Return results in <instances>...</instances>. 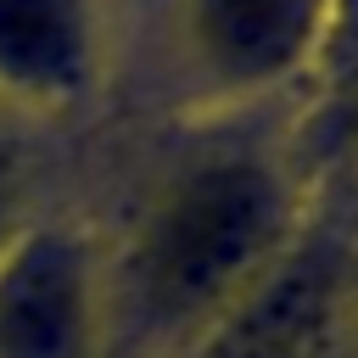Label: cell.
Segmentation results:
<instances>
[{
	"instance_id": "8992f818",
	"label": "cell",
	"mask_w": 358,
	"mask_h": 358,
	"mask_svg": "<svg viewBox=\"0 0 358 358\" xmlns=\"http://www.w3.org/2000/svg\"><path fill=\"white\" fill-rule=\"evenodd\" d=\"M11 229H17V157H11V145L0 134V241Z\"/></svg>"
},
{
	"instance_id": "7a4b0ae2",
	"label": "cell",
	"mask_w": 358,
	"mask_h": 358,
	"mask_svg": "<svg viewBox=\"0 0 358 358\" xmlns=\"http://www.w3.org/2000/svg\"><path fill=\"white\" fill-rule=\"evenodd\" d=\"M106 291L95 246L67 224L0 241V358H101Z\"/></svg>"
},
{
	"instance_id": "277c9868",
	"label": "cell",
	"mask_w": 358,
	"mask_h": 358,
	"mask_svg": "<svg viewBox=\"0 0 358 358\" xmlns=\"http://www.w3.org/2000/svg\"><path fill=\"white\" fill-rule=\"evenodd\" d=\"M341 296L330 252L285 246L213 324L196 358H313Z\"/></svg>"
},
{
	"instance_id": "3957f363",
	"label": "cell",
	"mask_w": 358,
	"mask_h": 358,
	"mask_svg": "<svg viewBox=\"0 0 358 358\" xmlns=\"http://www.w3.org/2000/svg\"><path fill=\"white\" fill-rule=\"evenodd\" d=\"M336 28V0H173V45L196 84L246 101L308 73Z\"/></svg>"
},
{
	"instance_id": "52a82bcc",
	"label": "cell",
	"mask_w": 358,
	"mask_h": 358,
	"mask_svg": "<svg viewBox=\"0 0 358 358\" xmlns=\"http://www.w3.org/2000/svg\"><path fill=\"white\" fill-rule=\"evenodd\" d=\"M347 145H352V162H358V84H352V106H347Z\"/></svg>"
},
{
	"instance_id": "6da1fadb",
	"label": "cell",
	"mask_w": 358,
	"mask_h": 358,
	"mask_svg": "<svg viewBox=\"0 0 358 358\" xmlns=\"http://www.w3.org/2000/svg\"><path fill=\"white\" fill-rule=\"evenodd\" d=\"M296 235L291 179L252 151H224L151 201L129 280L157 324H213Z\"/></svg>"
},
{
	"instance_id": "5b68a950",
	"label": "cell",
	"mask_w": 358,
	"mask_h": 358,
	"mask_svg": "<svg viewBox=\"0 0 358 358\" xmlns=\"http://www.w3.org/2000/svg\"><path fill=\"white\" fill-rule=\"evenodd\" d=\"M101 45L90 0H0V106L67 112L95 90Z\"/></svg>"
}]
</instances>
